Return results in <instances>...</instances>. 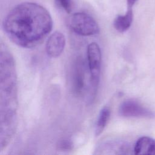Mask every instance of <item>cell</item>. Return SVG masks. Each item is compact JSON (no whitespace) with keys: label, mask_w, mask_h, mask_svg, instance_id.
Returning a JSON list of instances; mask_svg holds the SVG:
<instances>
[{"label":"cell","mask_w":155,"mask_h":155,"mask_svg":"<svg viewBox=\"0 0 155 155\" xmlns=\"http://www.w3.org/2000/svg\"><path fill=\"white\" fill-rule=\"evenodd\" d=\"M1 150L12 138L17 125V76L13 58L1 43L0 54Z\"/></svg>","instance_id":"obj_2"},{"label":"cell","mask_w":155,"mask_h":155,"mask_svg":"<svg viewBox=\"0 0 155 155\" xmlns=\"http://www.w3.org/2000/svg\"><path fill=\"white\" fill-rule=\"evenodd\" d=\"M58 148L61 151H68L72 148V143L68 139H62L58 142Z\"/></svg>","instance_id":"obj_11"},{"label":"cell","mask_w":155,"mask_h":155,"mask_svg":"<svg viewBox=\"0 0 155 155\" xmlns=\"http://www.w3.org/2000/svg\"><path fill=\"white\" fill-rule=\"evenodd\" d=\"M87 59L90 73L91 94L94 95L98 88L101 67V51L96 42L90 43L87 47Z\"/></svg>","instance_id":"obj_4"},{"label":"cell","mask_w":155,"mask_h":155,"mask_svg":"<svg viewBox=\"0 0 155 155\" xmlns=\"http://www.w3.org/2000/svg\"><path fill=\"white\" fill-rule=\"evenodd\" d=\"M85 62L81 56H78L74 60L71 70V88L76 96L82 94L85 87Z\"/></svg>","instance_id":"obj_5"},{"label":"cell","mask_w":155,"mask_h":155,"mask_svg":"<svg viewBox=\"0 0 155 155\" xmlns=\"http://www.w3.org/2000/svg\"><path fill=\"white\" fill-rule=\"evenodd\" d=\"M65 43L64 35L58 31H54L49 36L46 42L45 50L47 54L51 58H58L63 52Z\"/></svg>","instance_id":"obj_7"},{"label":"cell","mask_w":155,"mask_h":155,"mask_svg":"<svg viewBox=\"0 0 155 155\" xmlns=\"http://www.w3.org/2000/svg\"><path fill=\"white\" fill-rule=\"evenodd\" d=\"M110 114L111 110L108 107H104L100 111L95 125V134L96 136L101 134L105 128L109 120Z\"/></svg>","instance_id":"obj_10"},{"label":"cell","mask_w":155,"mask_h":155,"mask_svg":"<svg viewBox=\"0 0 155 155\" xmlns=\"http://www.w3.org/2000/svg\"><path fill=\"white\" fill-rule=\"evenodd\" d=\"M133 150L136 155H155V140L147 136L140 137Z\"/></svg>","instance_id":"obj_8"},{"label":"cell","mask_w":155,"mask_h":155,"mask_svg":"<svg viewBox=\"0 0 155 155\" xmlns=\"http://www.w3.org/2000/svg\"><path fill=\"white\" fill-rule=\"evenodd\" d=\"M137 0H127V5L128 8H131L133 5L137 2Z\"/></svg>","instance_id":"obj_13"},{"label":"cell","mask_w":155,"mask_h":155,"mask_svg":"<svg viewBox=\"0 0 155 155\" xmlns=\"http://www.w3.org/2000/svg\"><path fill=\"white\" fill-rule=\"evenodd\" d=\"M133 18L131 8H128L124 15H118L114 20L113 25L116 30L120 33L127 31L131 26Z\"/></svg>","instance_id":"obj_9"},{"label":"cell","mask_w":155,"mask_h":155,"mask_svg":"<svg viewBox=\"0 0 155 155\" xmlns=\"http://www.w3.org/2000/svg\"><path fill=\"white\" fill-rule=\"evenodd\" d=\"M69 25L75 33L84 36L97 35L100 30L93 18L84 12L73 14L69 19Z\"/></svg>","instance_id":"obj_3"},{"label":"cell","mask_w":155,"mask_h":155,"mask_svg":"<svg viewBox=\"0 0 155 155\" xmlns=\"http://www.w3.org/2000/svg\"><path fill=\"white\" fill-rule=\"evenodd\" d=\"M3 29L12 42L24 48L39 44L53 28V20L48 10L31 2L17 5L5 17Z\"/></svg>","instance_id":"obj_1"},{"label":"cell","mask_w":155,"mask_h":155,"mask_svg":"<svg viewBox=\"0 0 155 155\" xmlns=\"http://www.w3.org/2000/svg\"><path fill=\"white\" fill-rule=\"evenodd\" d=\"M119 113L120 116L125 117H142L152 116L150 111L138 102L132 99L123 102L119 107Z\"/></svg>","instance_id":"obj_6"},{"label":"cell","mask_w":155,"mask_h":155,"mask_svg":"<svg viewBox=\"0 0 155 155\" xmlns=\"http://www.w3.org/2000/svg\"><path fill=\"white\" fill-rule=\"evenodd\" d=\"M57 2L59 5L64 8V10L67 12L70 13L71 11L72 8V3L71 0H56Z\"/></svg>","instance_id":"obj_12"}]
</instances>
